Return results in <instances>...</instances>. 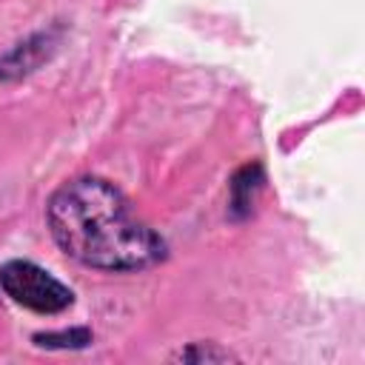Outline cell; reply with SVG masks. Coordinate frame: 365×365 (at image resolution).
<instances>
[{
    "label": "cell",
    "instance_id": "cell-1",
    "mask_svg": "<svg viewBox=\"0 0 365 365\" xmlns=\"http://www.w3.org/2000/svg\"><path fill=\"white\" fill-rule=\"evenodd\" d=\"M46 225L57 248L74 262L131 274L165 259V240L137 217L125 194L103 177L63 182L46 205Z\"/></svg>",
    "mask_w": 365,
    "mask_h": 365
},
{
    "label": "cell",
    "instance_id": "cell-2",
    "mask_svg": "<svg viewBox=\"0 0 365 365\" xmlns=\"http://www.w3.org/2000/svg\"><path fill=\"white\" fill-rule=\"evenodd\" d=\"M0 291L11 302H17L34 314H63L74 302L71 288L31 259L3 262L0 265Z\"/></svg>",
    "mask_w": 365,
    "mask_h": 365
},
{
    "label": "cell",
    "instance_id": "cell-3",
    "mask_svg": "<svg viewBox=\"0 0 365 365\" xmlns=\"http://www.w3.org/2000/svg\"><path fill=\"white\" fill-rule=\"evenodd\" d=\"M48 48H54V40L46 31L31 34L29 40L17 43L11 51H6L0 57V80H20V77L31 74L48 57Z\"/></svg>",
    "mask_w": 365,
    "mask_h": 365
},
{
    "label": "cell",
    "instance_id": "cell-4",
    "mask_svg": "<svg viewBox=\"0 0 365 365\" xmlns=\"http://www.w3.org/2000/svg\"><path fill=\"white\" fill-rule=\"evenodd\" d=\"M259 185H262V168L257 163H251V165H245L234 174V180H231V211L237 217L251 211V202H254Z\"/></svg>",
    "mask_w": 365,
    "mask_h": 365
},
{
    "label": "cell",
    "instance_id": "cell-5",
    "mask_svg": "<svg viewBox=\"0 0 365 365\" xmlns=\"http://www.w3.org/2000/svg\"><path fill=\"white\" fill-rule=\"evenodd\" d=\"M31 339H34V345H40V348L66 351V348H86L94 336H91L88 328H68V331H46V334H34Z\"/></svg>",
    "mask_w": 365,
    "mask_h": 365
},
{
    "label": "cell",
    "instance_id": "cell-6",
    "mask_svg": "<svg viewBox=\"0 0 365 365\" xmlns=\"http://www.w3.org/2000/svg\"><path fill=\"white\" fill-rule=\"evenodd\" d=\"M174 362H228L237 359L231 351L220 348L217 342H191L185 348H180L177 354H171Z\"/></svg>",
    "mask_w": 365,
    "mask_h": 365
}]
</instances>
